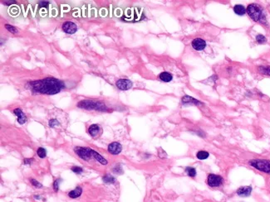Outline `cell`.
Masks as SVG:
<instances>
[{
	"label": "cell",
	"instance_id": "18",
	"mask_svg": "<svg viewBox=\"0 0 270 202\" xmlns=\"http://www.w3.org/2000/svg\"><path fill=\"white\" fill-rule=\"evenodd\" d=\"M209 156V152H207L205 151H200L198 152L197 154H196V157L197 158H199L200 160H204V159H206L208 158Z\"/></svg>",
	"mask_w": 270,
	"mask_h": 202
},
{
	"label": "cell",
	"instance_id": "4",
	"mask_svg": "<svg viewBox=\"0 0 270 202\" xmlns=\"http://www.w3.org/2000/svg\"><path fill=\"white\" fill-rule=\"evenodd\" d=\"M77 107L88 110H98V111H106L107 108L105 104L100 101L94 100H82L77 104Z\"/></svg>",
	"mask_w": 270,
	"mask_h": 202
},
{
	"label": "cell",
	"instance_id": "21",
	"mask_svg": "<svg viewBox=\"0 0 270 202\" xmlns=\"http://www.w3.org/2000/svg\"><path fill=\"white\" fill-rule=\"evenodd\" d=\"M37 156L40 157V158H44L47 155V152L43 148H37Z\"/></svg>",
	"mask_w": 270,
	"mask_h": 202
},
{
	"label": "cell",
	"instance_id": "9",
	"mask_svg": "<svg viewBox=\"0 0 270 202\" xmlns=\"http://www.w3.org/2000/svg\"><path fill=\"white\" fill-rule=\"evenodd\" d=\"M191 45L193 48L196 51H202L206 47V42L201 38H195L192 41Z\"/></svg>",
	"mask_w": 270,
	"mask_h": 202
},
{
	"label": "cell",
	"instance_id": "15",
	"mask_svg": "<svg viewBox=\"0 0 270 202\" xmlns=\"http://www.w3.org/2000/svg\"><path fill=\"white\" fill-rule=\"evenodd\" d=\"M234 11L237 15L243 16L245 14L246 9L245 7L243 6V5H241V4H237V5H235V6L234 7Z\"/></svg>",
	"mask_w": 270,
	"mask_h": 202
},
{
	"label": "cell",
	"instance_id": "8",
	"mask_svg": "<svg viewBox=\"0 0 270 202\" xmlns=\"http://www.w3.org/2000/svg\"><path fill=\"white\" fill-rule=\"evenodd\" d=\"M62 30L67 34H73L77 31V26L73 22H65L62 24Z\"/></svg>",
	"mask_w": 270,
	"mask_h": 202
},
{
	"label": "cell",
	"instance_id": "20",
	"mask_svg": "<svg viewBox=\"0 0 270 202\" xmlns=\"http://www.w3.org/2000/svg\"><path fill=\"white\" fill-rule=\"evenodd\" d=\"M185 172H187L188 176H190V177H194L196 176V171L193 167H186L185 168Z\"/></svg>",
	"mask_w": 270,
	"mask_h": 202
},
{
	"label": "cell",
	"instance_id": "27",
	"mask_svg": "<svg viewBox=\"0 0 270 202\" xmlns=\"http://www.w3.org/2000/svg\"><path fill=\"white\" fill-rule=\"evenodd\" d=\"M30 181H31V183H32V185H34V186L35 187H37V188H41V187H43L41 183H39L38 181H36V180H34V179H31Z\"/></svg>",
	"mask_w": 270,
	"mask_h": 202
},
{
	"label": "cell",
	"instance_id": "7",
	"mask_svg": "<svg viewBox=\"0 0 270 202\" xmlns=\"http://www.w3.org/2000/svg\"><path fill=\"white\" fill-rule=\"evenodd\" d=\"M115 84H116V86H117L119 90H121V91H128L133 85L132 82L130 80H127V79H120L116 81Z\"/></svg>",
	"mask_w": 270,
	"mask_h": 202
},
{
	"label": "cell",
	"instance_id": "5",
	"mask_svg": "<svg viewBox=\"0 0 270 202\" xmlns=\"http://www.w3.org/2000/svg\"><path fill=\"white\" fill-rule=\"evenodd\" d=\"M250 164L255 168L262 172L270 173V162L265 160H254L251 161Z\"/></svg>",
	"mask_w": 270,
	"mask_h": 202
},
{
	"label": "cell",
	"instance_id": "23",
	"mask_svg": "<svg viewBox=\"0 0 270 202\" xmlns=\"http://www.w3.org/2000/svg\"><path fill=\"white\" fill-rule=\"evenodd\" d=\"M5 28H6L7 30L10 32V33H18V30H17V28L15 27H13L12 25H9V24H6L5 25Z\"/></svg>",
	"mask_w": 270,
	"mask_h": 202
},
{
	"label": "cell",
	"instance_id": "25",
	"mask_svg": "<svg viewBox=\"0 0 270 202\" xmlns=\"http://www.w3.org/2000/svg\"><path fill=\"white\" fill-rule=\"evenodd\" d=\"M259 71L263 74L270 76V67H259Z\"/></svg>",
	"mask_w": 270,
	"mask_h": 202
},
{
	"label": "cell",
	"instance_id": "32",
	"mask_svg": "<svg viewBox=\"0 0 270 202\" xmlns=\"http://www.w3.org/2000/svg\"><path fill=\"white\" fill-rule=\"evenodd\" d=\"M48 2H40L39 6H47L48 5Z\"/></svg>",
	"mask_w": 270,
	"mask_h": 202
},
{
	"label": "cell",
	"instance_id": "22",
	"mask_svg": "<svg viewBox=\"0 0 270 202\" xmlns=\"http://www.w3.org/2000/svg\"><path fill=\"white\" fill-rule=\"evenodd\" d=\"M256 41L259 44H264L265 42H267V39H266V37L264 36V35H261V34H258L256 36Z\"/></svg>",
	"mask_w": 270,
	"mask_h": 202
},
{
	"label": "cell",
	"instance_id": "31",
	"mask_svg": "<svg viewBox=\"0 0 270 202\" xmlns=\"http://www.w3.org/2000/svg\"><path fill=\"white\" fill-rule=\"evenodd\" d=\"M3 3L5 5H11L12 3H15V1H3Z\"/></svg>",
	"mask_w": 270,
	"mask_h": 202
},
{
	"label": "cell",
	"instance_id": "29",
	"mask_svg": "<svg viewBox=\"0 0 270 202\" xmlns=\"http://www.w3.org/2000/svg\"><path fill=\"white\" fill-rule=\"evenodd\" d=\"M59 181H60V180H56V181H54V185H53V187H54L55 191H58V188H59V187H58V185H59Z\"/></svg>",
	"mask_w": 270,
	"mask_h": 202
},
{
	"label": "cell",
	"instance_id": "11",
	"mask_svg": "<svg viewBox=\"0 0 270 202\" xmlns=\"http://www.w3.org/2000/svg\"><path fill=\"white\" fill-rule=\"evenodd\" d=\"M13 113L14 115L17 116V118H18V122L20 124H23L26 123L27 121V118H26V116H25L24 113L20 109H15L13 110Z\"/></svg>",
	"mask_w": 270,
	"mask_h": 202
},
{
	"label": "cell",
	"instance_id": "30",
	"mask_svg": "<svg viewBox=\"0 0 270 202\" xmlns=\"http://www.w3.org/2000/svg\"><path fill=\"white\" fill-rule=\"evenodd\" d=\"M32 162H34V159H30V158L27 159V158H26V159L23 160V163H24V164H31Z\"/></svg>",
	"mask_w": 270,
	"mask_h": 202
},
{
	"label": "cell",
	"instance_id": "10",
	"mask_svg": "<svg viewBox=\"0 0 270 202\" xmlns=\"http://www.w3.org/2000/svg\"><path fill=\"white\" fill-rule=\"evenodd\" d=\"M122 145H121V143H119L117 142H112L108 146V152L111 154H113V155H117V154H119L122 152Z\"/></svg>",
	"mask_w": 270,
	"mask_h": 202
},
{
	"label": "cell",
	"instance_id": "24",
	"mask_svg": "<svg viewBox=\"0 0 270 202\" xmlns=\"http://www.w3.org/2000/svg\"><path fill=\"white\" fill-rule=\"evenodd\" d=\"M48 125L50 127H51V128H54V127H57V126H58V125H59V122H58V121L57 120V119H55V118H52V119H51V120L49 121Z\"/></svg>",
	"mask_w": 270,
	"mask_h": 202
},
{
	"label": "cell",
	"instance_id": "1",
	"mask_svg": "<svg viewBox=\"0 0 270 202\" xmlns=\"http://www.w3.org/2000/svg\"><path fill=\"white\" fill-rule=\"evenodd\" d=\"M29 86L35 93L43 94H56L65 88L63 81L56 78H45L36 81L29 82Z\"/></svg>",
	"mask_w": 270,
	"mask_h": 202
},
{
	"label": "cell",
	"instance_id": "19",
	"mask_svg": "<svg viewBox=\"0 0 270 202\" xmlns=\"http://www.w3.org/2000/svg\"><path fill=\"white\" fill-rule=\"evenodd\" d=\"M103 181L105 183H108V184H113L115 182V179L111 175H106L103 176Z\"/></svg>",
	"mask_w": 270,
	"mask_h": 202
},
{
	"label": "cell",
	"instance_id": "16",
	"mask_svg": "<svg viewBox=\"0 0 270 202\" xmlns=\"http://www.w3.org/2000/svg\"><path fill=\"white\" fill-rule=\"evenodd\" d=\"M82 189L81 187H76V189H74L72 191H70L69 193H68V196L71 197V198H77L79 196L82 195Z\"/></svg>",
	"mask_w": 270,
	"mask_h": 202
},
{
	"label": "cell",
	"instance_id": "28",
	"mask_svg": "<svg viewBox=\"0 0 270 202\" xmlns=\"http://www.w3.org/2000/svg\"><path fill=\"white\" fill-rule=\"evenodd\" d=\"M158 153H159V157H161V158H163V157H166V156H167L166 153H165V152H164V150H163V149H161V148H160V149L158 150Z\"/></svg>",
	"mask_w": 270,
	"mask_h": 202
},
{
	"label": "cell",
	"instance_id": "12",
	"mask_svg": "<svg viewBox=\"0 0 270 202\" xmlns=\"http://www.w3.org/2000/svg\"><path fill=\"white\" fill-rule=\"evenodd\" d=\"M252 192V187H242L238 189L237 190V194L240 196H249Z\"/></svg>",
	"mask_w": 270,
	"mask_h": 202
},
{
	"label": "cell",
	"instance_id": "6",
	"mask_svg": "<svg viewBox=\"0 0 270 202\" xmlns=\"http://www.w3.org/2000/svg\"><path fill=\"white\" fill-rule=\"evenodd\" d=\"M207 182H208V185H209V187H217L223 184L224 179L220 176L215 175V174H209L208 176Z\"/></svg>",
	"mask_w": 270,
	"mask_h": 202
},
{
	"label": "cell",
	"instance_id": "26",
	"mask_svg": "<svg viewBox=\"0 0 270 202\" xmlns=\"http://www.w3.org/2000/svg\"><path fill=\"white\" fill-rule=\"evenodd\" d=\"M72 171L73 172L76 173V174H80V173H82L83 172V169L82 167H79V166H73V168H72Z\"/></svg>",
	"mask_w": 270,
	"mask_h": 202
},
{
	"label": "cell",
	"instance_id": "2",
	"mask_svg": "<svg viewBox=\"0 0 270 202\" xmlns=\"http://www.w3.org/2000/svg\"><path fill=\"white\" fill-rule=\"evenodd\" d=\"M74 152L80 158H82L83 160L88 161L91 158H95L97 162H99L102 165H106L107 164V161L102 156H101L100 154L94 151L93 149H91V148L76 147L74 148Z\"/></svg>",
	"mask_w": 270,
	"mask_h": 202
},
{
	"label": "cell",
	"instance_id": "17",
	"mask_svg": "<svg viewBox=\"0 0 270 202\" xmlns=\"http://www.w3.org/2000/svg\"><path fill=\"white\" fill-rule=\"evenodd\" d=\"M160 79H161L162 81L164 82H170L172 80V79H173V76L171 74L168 72H162L160 74V76H159Z\"/></svg>",
	"mask_w": 270,
	"mask_h": 202
},
{
	"label": "cell",
	"instance_id": "14",
	"mask_svg": "<svg viewBox=\"0 0 270 202\" xmlns=\"http://www.w3.org/2000/svg\"><path fill=\"white\" fill-rule=\"evenodd\" d=\"M181 102H182L183 104H200L201 102L198 101L197 100H195L194 98H192L190 96H188V95H185L183 97L182 100H181Z\"/></svg>",
	"mask_w": 270,
	"mask_h": 202
},
{
	"label": "cell",
	"instance_id": "13",
	"mask_svg": "<svg viewBox=\"0 0 270 202\" xmlns=\"http://www.w3.org/2000/svg\"><path fill=\"white\" fill-rule=\"evenodd\" d=\"M88 132L91 134L92 137H97V136L100 135L101 133V128L98 124H92L88 128Z\"/></svg>",
	"mask_w": 270,
	"mask_h": 202
},
{
	"label": "cell",
	"instance_id": "3",
	"mask_svg": "<svg viewBox=\"0 0 270 202\" xmlns=\"http://www.w3.org/2000/svg\"><path fill=\"white\" fill-rule=\"evenodd\" d=\"M246 12H248L249 17L254 22H259L263 24H264V22H266L263 9L258 4L256 3L249 4L248 8L246 9Z\"/></svg>",
	"mask_w": 270,
	"mask_h": 202
}]
</instances>
